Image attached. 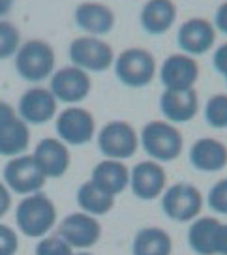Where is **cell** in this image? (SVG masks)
<instances>
[{
	"instance_id": "1",
	"label": "cell",
	"mask_w": 227,
	"mask_h": 255,
	"mask_svg": "<svg viewBox=\"0 0 227 255\" xmlns=\"http://www.w3.org/2000/svg\"><path fill=\"white\" fill-rule=\"evenodd\" d=\"M13 60H15V72L21 79L26 83H41L49 79L55 72L57 55L49 41L32 38L19 45Z\"/></svg>"
},
{
	"instance_id": "2",
	"label": "cell",
	"mask_w": 227,
	"mask_h": 255,
	"mask_svg": "<svg viewBox=\"0 0 227 255\" xmlns=\"http://www.w3.org/2000/svg\"><path fill=\"white\" fill-rule=\"evenodd\" d=\"M139 144L154 161L165 163L180 158L184 150V137L169 120H150L141 129Z\"/></svg>"
},
{
	"instance_id": "3",
	"label": "cell",
	"mask_w": 227,
	"mask_h": 255,
	"mask_svg": "<svg viewBox=\"0 0 227 255\" xmlns=\"http://www.w3.org/2000/svg\"><path fill=\"white\" fill-rule=\"evenodd\" d=\"M15 222L24 237L41 239L57 223V207L45 193L36 191L17 205Z\"/></svg>"
},
{
	"instance_id": "4",
	"label": "cell",
	"mask_w": 227,
	"mask_h": 255,
	"mask_svg": "<svg viewBox=\"0 0 227 255\" xmlns=\"http://www.w3.org/2000/svg\"><path fill=\"white\" fill-rule=\"evenodd\" d=\"M114 75L124 87L145 88L156 77V58L145 47H128L114 56Z\"/></svg>"
},
{
	"instance_id": "5",
	"label": "cell",
	"mask_w": 227,
	"mask_h": 255,
	"mask_svg": "<svg viewBox=\"0 0 227 255\" xmlns=\"http://www.w3.org/2000/svg\"><path fill=\"white\" fill-rule=\"evenodd\" d=\"M68 56L73 66L89 73H104L114 64L113 45L104 38L96 36H79L72 40L68 47Z\"/></svg>"
},
{
	"instance_id": "6",
	"label": "cell",
	"mask_w": 227,
	"mask_h": 255,
	"mask_svg": "<svg viewBox=\"0 0 227 255\" xmlns=\"http://www.w3.org/2000/svg\"><path fill=\"white\" fill-rule=\"evenodd\" d=\"M203 193L190 182H177L162 193V210L169 220L179 223L194 222L203 210Z\"/></svg>"
},
{
	"instance_id": "7",
	"label": "cell",
	"mask_w": 227,
	"mask_h": 255,
	"mask_svg": "<svg viewBox=\"0 0 227 255\" xmlns=\"http://www.w3.org/2000/svg\"><path fill=\"white\" fill-rule=\"evenodd\" d=\"M96 143L106 158L124 161L133 158L139 150V133L126 120H111L104 128H100Z\"/></svg>"
},
{
	"instance_id": "8",
	"label": "cell",
	"mask_w": 227,
	"mask_h": 255,
	"mask_svg": "<svg viewBox=\"0 0 227 255\" xmlns=\"http://www.w3.org/2000/svg\"><path fill=\"white\" fill-rule=\"evenodd\" d=\"M57 133L58 139L72 146L89 144L96 137V119L94 115L79 105H70L57 115Z\"/></svg>"
},
{
	"instance_id": "9",
	"label": "cell",
	"mask_w": 227,
	"mask_h": 255,
	"mask_svg": "<svg viewBox=\"0 0 227 255\" xmlns=\"http://www.w3.org/2000/svg\"><path fill=\"white\" fill-rule=\"evenodd\" d=\"M49 90L58 102L77 105L89 98L92 90V79L89 72L72 64L53 72V75L49 77Z\"/></svg>"
},
{
	"instance_id": "10",
	"label": "cell",
	"mask_w": 227,
	"mask_h": 255,
	"mask_svg": "<svg viewBox=\"0 0 227 255\" xmlns=\"http://www.w3.org/2000/svg\"><path fill=\"white\" fill-rule=\"evenodd\" d=\"M45 182L47 178L40 171L34 156L21 154L9 158V161L4 165V184L19 195L36 193L45 186Z\"/></svg>"
},
{
	"instance_id": "11",
	"label": "cell",
	"mask_w": 227,
	"mask_h": 255,
	"mask_svg": "<svg viewBox=\"0 0 227 255\" xmlns=\"http://www.w3.org/2000/svg\"><path fill=\"white\" fill-rule=\"evenodd\" d=\"M218 30L212 21L205 17H190L179 26L177 43L182 53L190 56H203L216 45Z\"/></svg>"
},
{
	"instance_id": "12",
	"label": "cell",
	"mask_w": 227,
	"mask_h": 255,
	"mask_svg": "<svg viewBox=\"0 0 227 255\" xmlns=\"http://www.w3.org/2000/svg\"><path fill=\"white\" fill-rule=\"evenodd\" d=\"M199 75H201V68L197 58L186 53H173L160 66V81L169 90L195 88Z\"/></svg>"
},
{
	"instance_id": "13",
	"label": "cell",
	"mask_w": 227,
	"mask_h": 255,
	"mask_svg": "<svg viewBox=\"0 0 227 255\" xmlns=\"http://www.w3.org/2000/svg\"><path fill=\"white\" fill-rule=\"evenodd\" d=\"M58 235L72 248L89 250V248L96 246L102 239V223L98 222L96 216H90L83 210L73 212L60 222Z\"/></svg>"
},
{
	"instance_id": "14",
	"label": "cell",
	"mask_w": 227,
	"mask_h": 255,
	"mask_svg": "<svg viewBox=\"0 0 227 255\" xmlns=\"http://www.w3.org/2000/svg\"><path fill=\"white\" fill-rule=\"evenodd\" d=\"M130 188L141 201H154L167 188V175L160 161L143 159L130 171Z\"/></svg>"
},
{
	"instance_id": "15",
	"label": "cell",
	"mask_w": 227,
	"mask_h": 255,
	"mask_svg": "<svg viewBox=\"0 0 227 255\" xmlns=\"http://www.w3.org/2000/svg\"><path fill=\"white\" fill-rule=\"evenodd\" d=\"M58 113V100L49 88L32 87L19 98L17 115L26 124H47Z\"/></svg>"
},
{
	"instance_id": "16",
	"label": "cell",
	"mask_w": 227,
	"mask_h": 255,
	"mask_svg": "<svg viewBox=\"0 0 227 255\" xmlns=\"http://www.w3.org/2000/svg\"><path fill=\"white\" fill-rule=\"evenodd\" d=\"M73 21L81 28L87 36H107L109 32H113L116 17L114 11L104 2L98 0H87L77 4V8L73 11Z\"/></svg>"
},
{
	"instance_id": "17",
	"label": "cell",
	"mask_w": 227,
	"mask_h": 255,
	"mask_svg": "<svg viewBox=\"0 0 227 255\" xmlns=\"http://www.w3.org/2000/svg\"><path fill=\"white\" fill-rule=\"evenodd\" d=\"M34 159L45 178H60L72 165V156L68 144L57 137H45L34 148Z\"/></svg>"
},
{
	"instance_id": "18",
	"label": "cell",
	"mask_w": 227,
	"mask_h": 255,
	"mask_svg": "<svg viewBox=\"0 0 227 255\" xmlns=\"http://www.w3.org/2000/svg\"><path fill=\"white\" fill-rule=\"evenodd\" d=\"M160 111L171 124H184L197 117L199 113V96L195 88L186 90H169L165 88L160 96Z\"/></svg>"
},
{
	"instance_id": "19",
	"label": "cell",
	"mask_w": 227,
	"mask_h": 255,
	"mask_svg": "<svg viewBox=\"0 0 227 255\" xmlns=\"http://www.w3.org/2000/svg\"><path fill=\"white\" fill-rule=\"evenodd\" d=\"M179 8L173 0H146L139 13L141 28L150 36H162L177 23Z\"/></svg>"
},
{
	"instance_id": "20",
	"label": "cell",
	"mask_w": 227,
	"mask_h": 255,
	"mask_svg": "<svg viewBox=\"0 0 227 255\" xmlns=\"http://www.w3.org/2000/svg\"><path fill=\"white\" fill-rule=\"evenodd\" d=\"M190 163L201 173H218L227 167V146L220 139L201 137L190 146Z\"/></svg>"
},
{
	"instance_id": "21",
	"label": "cell",
	"mask_w": 227,
	"mask_h": 255,
	"mask_svg": "<svg viewBox=\"0 0 227 255\" xmlns=\"http://www.w3.org/2000/svg\"><path fill=\"white\" fill-rule=\"evenodd\" d=\"M90 180L96 184L100 190L116 197L122 191H126V188H130V169L126 167V163L120 159L106 158L94 165Z\"/></svg>"
},
{
	"instance_id": "22",
	"label": "cell",
	"mask_w": 227,
	"mask_h": 255,
	"mask_svg": "<svg viewBox=\"0 0 227 255\" xmlns=\"http://www.w3.org/2000/svg\"><path fill=\"white\" fill-rule=\"evenodd\" d=\"M30 144V128L17 115L13 120L0 128V156L15 158L26 152Z\"/></svg>"
},
{
	"instance_id": "23",
	"label": "cell",
	"mask_w": 227,
	"mask_h": 255,
	"mask_svg": "<svg viewBox=\"0 0 227 255\" xmlns=\"http://www.w3.org/2000/svg\"><path fill=\"white\" fill-rule=\"evenodd\" d=\"M133 255H171L173 239L162 227H145L139 229L131 244Z\"/></svg>"
},
{
	"instance_id": "24",
	"label": "cell",
	"mask_w": 227,
	"mask_h": 255,
	"mask_svg": "<svg viewBox=\"0 0 227 255\" xmlns=\"http://www.w3.org/2000/svg\"><path fill=\"white\" fill-rule=\"evenodd\" d=\"M218 218H195L194 223L188 229V244L197 255H216L214 250V240H216V231L220 227Z\"/></svg>"
},
{
	"instance_id": "25",
	"label": "cell",
	"mask_w": 227,
	"mask_h": 255,
	"mask_svg": "<svg viewBox=\"0 0 227 255\" xmlns=\"http://www.w3.org/2000/svg\"><path fill=\"white\" fill-rule=\"evenodd\" d=\"M75 199H77V205L83 212H87L90 216H106L114 207L113 195L100 190L92 180H87L79 186Z\"/></svg>"
},
{
	"instance_id": "26",
	"label": "cell",
	"mask_w": 227,
	"mask_h": 255,
	"mask_svg": "<svg viewBox=\"0 0 227 255\" xmlns=\"http://www.w3.org/2000/svg\"><path fill=\"white\" fill-rule=\"evenodd\" d=\"M205 120L216 129L227 128V94H212L205 104Z\"/></svg>"
},
{
	"instance_id": "27",
	"label": "cell",
	"mask_w": 227,
	"mask_h": 255,
	"mask_svg": "<svg viewBox=\"0 0 227 255\" xmlns=\"http://www.w3.org/2000/svg\"><path fill=\"white\" fill-rule=\"evenodd\" d=\"M21 32L8 19H0V60H8L15 56L21 45Z\"/></svg>"
},
{
	"instance_id": "28",
	"label": "cell",
	"mask_w": 227,
	"mask_h": 255,
	"mask_svg": "<svg viewBox=\"0 0 227 255\" xmlns=\"http://www.w3.org/2000/svg\"><path fill=\"white\" fill-rule=\"evenodd\" d=\"M36 255H73V248L60 235H45L36 246Z\"/></svg>"
},
{
	"instance_id": "29",
	"label": "cell",
	"mask_w": 227,
	"mask_h": 255,
	"mask_svg": "<svg viewBox=\"0 0 227 255\" xmlns=\"http://www.w3.org/2000/svg\"><path fill=\"white\" fill-rule=\"evenodd\" d=\"M207 203L216 214L227 216V178H222L209 191Z\"/></svg>"
},
{
	"instance_id": "30",
	"label": "cell",
	"mask_w": 227,
	"mask_h": 255,
	"mask_svg": "<svg viewBox=\"0 0 227 255\" xmlns=\"http://www.w3.org/2000/svg\"><path fill=\"white\" fill-rule=\"evenodd\" d=\"M19 248L17 233L9 227L0 223V255H15Z\"/></svg>"
},
{
	"instance_id": "31",
	"label": "cell",
	"mask_w": 227,
	"mask_h": 255,
	"mask_svg": "<svg viewBox=\"0 0 227 255\" xmlns=\"http://www.w3.org/2000/svg\"><path fill=\"white\" fill-rule=\"evenodd\" d=\"M212 66H214V70L220 75H224L227 85V41H224L222 45L214 49V53H212Z\"/></svg>"
},
{
	"instance_id": "32",
	"label": "cell",
	"mask_w": 227,
	"mask_h": 255,
	"mask_svg": "<svg viewBox=\"0 0 227 255\" xmlns=\"http://www.w3.org/2000/svg\"><path fill=\"white\" fill-rule=\"evenodd\" d=\"M214 250L216 255H227V223H220L214 240Z\"/></svg>"
},
{
	"instance_id": "33",
	"label": "cell",
	"mask_w": 227,
	"mask_h": 255,
	"mask_svg": "<svg viewBox=\"0 0 227 255\" xmlns=\"http://www.w3.org/2000/svg\"><path fill=\"white\" fill-rule=\"evenodd\" d=\"M212 23H214V26H216V30L227 36V0L226 2H222V4L218 6Z\"/></svg>"
},
{
	"instance_id": "34",
	"label": "cell",
	"mask_w": 227,
	"mask_h": 255,
	"mask_svg": "<svg viewBox=\"0 0 227 255\" xmlns=\"http://www.w3.org/2000/svg\"><path fill=\"white\" fill-rule=\"evenodd\" d=\"M11 208V193H9V188L4 182H0V218L9 212Z\"/></svg>"
},
{
	"instance_id": "35",
	"label": "cell",
	"mask_w": 227,
	"mask_h": 255,
	"mask_svg": "<svg viewBox=\"0 0 227 255\" xmlns=\"http://www.w3.org/2000/svg\"><path fill=\"white\" fill-rule=\"evenodd\" d=\"M17 117V111L8 104V102H2L0 100V128L4 124H8L9 120H13Z\"/></svg>"
},
{
	"instance_id": "36",
	"label": "cell",
	"mask_w": 227,
	"mask_h": 255,
	"mask_svg": "<svg viewBox=\"0 0 227 255\" xmlns=\"http://www.w3.org/2000/svg\"><path fill=\"white\" fill-rule=\"evenodd\" d=\"M13 4H15V0H0V19L9 15V11L13 9Z\"/></svg>"
},
{
	"instance_id": "37",
	"label": "cell",
	"mask_w": 227,
	"mask_h": 255,
	"mask_svg": "<svg viewBox=\"0 0 227 255\" xmlns=\"http://www.w3.org/2000/svg\"><path fill=\"white\" fill-rule=\"evenodd\" d=\"M73 255H92V254H89V252H81V254H73Z\"/></svg>"
}]
</instances>
